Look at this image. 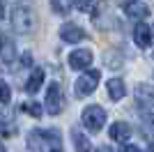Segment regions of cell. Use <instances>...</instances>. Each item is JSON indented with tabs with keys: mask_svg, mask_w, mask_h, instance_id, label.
Wrapping results in <instances>:
<instances>
[{
	"mask_svg": "<svg viewBox=\"0 0 154 152\" xmlns=\"http://www.w3.org/2000/svg\"><path fill=\"white\" fill-rule=\"evenodd\" d=\"M99 78H101V71L99 69H88L81 78H76V83H74V95H76V99L88 97L90 92H94L97 85H99Z\"/></svg>",
	"mask_w": 154,
	"mask_h": 152,
	"instance_id": "cell-3",
	"label": "cell"
},
{
	"mask_svg": "<svg viewBox=\"0 0 154 152\" xmlns=\"http://www.w3.org/2000/svg\"><path fill=\"white\" fill-rule=\"evenodd\" d=\"M0 152H7V150H5V147H2V145H0Z\"/></svg>",
	"mask_w": 154,
	"mask_h": 152,
	"instance_id": "cell-27",
	"label": "cell"
},
{
	"mask_svg": "<svg viewBox=\"0 0 154 152\" xmlns=\"http://www.w3.org/2000/svg\"><path fill=\"white\" fill-rule=\"evenodd\" d=\"M124 12H127L129 19H147V14H149V7L145 5V2H140V0H131L129 5H124Z\"/></svg>",
	"mask_w": 154,
	"mask_h": 152,
	"instance_id": "cell-11",
	"label": "cell"
},
{
	"mask_svg": "<svg viewBox=\"0 0 154 152\" xmlns=\"http://www.w3.org/2000/svg\"><path fill=\"white\" fill-rule=\"evenodd\" d=\"M134 42L138 49H147L149 44H152V30H149V25L147 23H136L134 28Z\"/></svg>",
	"mask_w": 154,
	"mask_h": 152,
	"instance_id": "cell-8",
	"label": "cell"
},
{
	"mask_svg": "<svg viewBox=\"0 0 154 152\" xmlns=\"http://www.w3.org/2000/svg\"><path fill=\"white\" fill-rule=\"evenodd\" d=\"M51 5L55 14H69L74 7V0H51Z\"/></svg>",
	"mask_w": 154,
	"mask_h": 152,
	"instance_id": "cell-16",
	"label": "cell"
},
{
	"mask_svg": "<svg viewBox=\"0 0 154 152\" xmlns=\"http://www.w3.org/2000/svg\"><path fill=\"white\" fill-rule=\"evenodd\" d=\"M108 136L113 141H117V143H124V141L131 136V127L127 125V122H113L108 129Z\"/></svg>",
	"mask_w": 154,
	"mask_h": 152,
	"instance_id": "cell-12",
	"label": "cell"
},
{
	"mask_svg": "<svg viewBox=\"0 0 154 152\" xmlns=\"http://www.w3.org/2000/svg\"><path fill=\"white\" fill-rule=\"evenodd\" d=\"M12 25H14V30L21 32V35H28V32L35 30L37 16H35V12H32V7H28L26 2L14 5V9H12Z\"/></svg>",
	"mask_w": 154,
	"mask_h": 152,
	"instance_id": "cell-2",
	"label": "cell"
},
{
	"mask_svg": "<svg viewBox=\"0 0 154 152\" xmlns=\"http://www.w3.org/2000/svg\"><path fill=\"white\" fill-rule=\"evenodd\" d=\"M147 152H154V145H149V150H147Z\"/></svg>",
	"mask_w": 154,
	"mask_h": 152,
	"instance_id": "cell-26",
	"label": "cell"
},
{
	"mask_svg": "<svg viewBox=\"0 0 154 152\" xmlns=\"http://www.w3.org/2000/svg\"><path fill=\"white\" fill-rule=\"evenodd\" d=\"M92 62V53L88 49H76L69 55V67L71 69H88Z\"/></svg>",
	"mask_w": 154,
	"mask_h": 152,
	"instance_id": "cell-7",
	"label": "cell"
},
{
	"mask_svg": "<svg viewBox=\"0 0 154 152\" xmlns=\"http://www.w3.org/2000/svg\"><path fill=\"white\" fill-rule=\"evenodd\" d=\"M136 95V104L138 106H149V104H154V88L149 85V83H138L134 90Z\"/></svg>",
	"mask_w": 154,
	"mask_h": 152,
	"instance_id": "cell-9",
	"label": "cell"
},
{
	"mask_svg": "<svg viewBox=\"0 0 154 152\" xmlns=\"http://www.w3.org/2000/svg\"><path fill=\"white\" fill-rule=\"evenodd\" d=\"M106 88H108V97L113 101H120L124 95H127V88H124V81H122V78H110Z\"/></svg>",
	"mask_w": 154,
	"mask_h": 152,
	"instance_id": "cell-13",
	"label": "cell"
},
{
	"mask_svg": "<svg viewBox=\"0 0 154 152\" xmlns=\"http://www.w3.org/2000/svg\"><path fill=\"white\" fill-rule=\"evenodd\" d=\"M64 108V95H62V88L58 83H51L48 85V92H46V111L51 115H58L62 113Z\"/></svg>",
	"mask_w": 154,
	"mask_h": 152,
	"instance_id": "cell-5",
	"label": "cell"
},
{
	"mask_svg": "<svg viewBox=\"0 0 154 152\" xmlns=\"http://www.w3.org/2000/svg\"><path fill=\"white\" fill-rule=\"evenodd\" d=\"M143 108V122L145 125H154V106H140Z\"/></svg>",
	"mask_w": 154,
	"mask_h": 152,
	"instance_id": "cell-19",
	"label": "cell"
},
{
	"mask_svg": "<svg viewBox=\"0 0 154 152\" xmlns=\"http://www.w3.org/2000/svg\"><path fill=\"white\" fill-rule=\"evenodd\" d=\"M71 141H74V147H76V152H92L90 141L85 138V134L81 131V129H74V131H71Z\"/></svg>",
	"mask_w": 154,
	"mask_h": 152,
	"instance_id": "cell-15",
	"label": "cell"
},
{
	"mask_svg": "<svg viewBox=\"0 0 154 152\" xmlns=\"http://www.w3.org/2000/svg\"><path fill=\"white\" fill-rule=\"evenodd\" d=\"M97 152H113L110 147H106V145H101V147H97Z\"/></svg>",
	"mask_w": 154,
	"mask_h": 152,
	"instance_id": "cell-22",
	"label": "cell"
},
{
	"mask_svg": "<svg viewBox=\"0 0 154 152\" xmlns=\"http://www.w3.org/2000/svg\"><path fill=\"white\" fill-rule=\"evenodd\" d=\"M5 16V5H2V0H0V19Z\"/></svg>",
	"mask_w": 154,
	"mask_h": 152,
	"instance_id": "cell-23",
	"label": "cell"
},
{
	"mask_svg": "<svg viewBox=\"0 0 154 152\" xmlns=\"http://www.w3.org/2000/svg\"><path fill=\"white\" fill-rule=\"evenodd\" d=\"M28 152H62V136L55 129H32L28 134Z\"/></svg>",
	"mask_w": 154,
	"mask_h": 152,
	"instance_id": "cell-1",
	"label": "cell"
},
{
	"mask_svg": "<svg viewBox=\"0 0 154 152\" xmlns=\"http://www.w3.org/2000/svg\"><path fill=\"white\" fill-rule=\"evenodd\" d=\"M9 97H12V90H9V85L0 78V104H7V101H9Z\"/></svg>",
	"mask_w": 154,
	"mask_h": 152,
	"instance_id": "cell-18",
	"label": "cell"
},
{
	"mask_svg": "<svg viewBox=\"0 0 154 152\" xmlns=\"http://www.w3.org/2000/svg\"><path fill=\"white\" fill-rule=\"evenodd\" d=\"M0 58L5 65H12L14 58H16V49H14V42L9 39V35L0 32Z\"/></svg>",
	"mask_w": 154,
	"mask_h": 152,
	"instance_id": "cell-10",
	"label": "cell"
},
{
	"mask_svg": "<svg viewBox=\"0 0 154 152\" xmlns=\"http://www.w3.org/2000/svg\"><path fill=\"white\" fill-rule=\"evenodd\" d=\"M42 83H44V69L35 67V69H32V74H30V78H28V83H26V92L35 95V92L42 88Z\"/></svg>",
	"mask_w": 154,
	"mask_h": 152,
	"instance_id": "cell-14",
	"label": "cell"
},
{
	"mask_svg": "<svg viewBox=\"0 0 154 152\" xmlns=\"http://www.w3.org/2000/svg\"><path fill=\"white\" fill-rule=\"evenodd\" d=\"M120 152H140V150H138V145H122Z\"/></svg>",
	"mask_w": 154,
	"mask_h": 152,
	"instance_id": "cell-21",
	"label": "cell"
},
{
	"mask_svg": "<svg viewBox=\"0 0 154 152\" xmlns=\"http://www.w3.org/2000/svg\"><path fill=\"white\" fill-rule=\"evenodd\" d=\"M83 125L88 131H99L103 125H106V111H103L99 104H90V106L83 108Z\"/></svg>",
	"mask_w": 154,
	"mask_h": 152,
	"instance_id": "cell-4",
	"label": "cell"
},
{
	"mask_svg": "<svg viewBox=\"0 0 154 152\" xmlns=\"http://www.w3.org/2000/svg\"><path fill=\"white\" fill-rule=\"evenodd\" d=\"M85 37H88V32L83 28H78L76 23H64L60 28V39L64 44H76V42H83Z\"/></svg>",
	"mask_w": 154,
	"mask_h": 152,
	"instance_id": "cell-6",
	"label": "cell"
},
{
	"mask_svg": "<svg viewBox=\"0 0 154 152\" xmlns=\"http://www.w3.org/2000/svg\"><path fill=\"white\" fill-rule=\"evenodd\" d=\"M74 5H76V9H81V12H88L92 7V0H74Z\"/></svg>",
	"mask_w": 154,
	"mask_h": 152,
	"instance_id": "cell-20",
	"label": "cell"
},
{
	"mask_svg": "<svg viewBox=\"0 0 154 152\" xmlns=\"http://www.w3.org/2000/svg\"><path fill=\"white\" fill-rule=\"evenodd\" d=\"M115 2H117V5H122V7H124V5H129L131 0H115Z\"/></svg>",
	"mask_w": 154,
	"mask_h": 152,
	"instance_id": "cell-24",
	"label": "cell"
},
{
	"mask_svg": "<svg viewBox=\"0 0 154 152\" xmlns=\"http://www.w3.org/2000/svg\"><path fill=\"white\" fill-rule=\"evenodd\" d=\"M21 111H26V113L32 115V118H42V106L35 104V101H26V104L21 106Z\"/></svg>",
	"mask_w": 154,
	"mask_h": 152,
	"instance_id": "cell-17",
	"label": "cell"
},
{
	"mask_svg": "<svg viewBox=\"0 0 154 152\" xmlns=\"http://www.w3.org/2000/svg\"><path fill=\"white\" fill-rule=\"evenodd\" d=\"M2 122H5V118H2V113H0V129H2Z\"/></svg>",
	"mask_w": 154,
	"mask_h": 152,
	"instance_id": "cell-25",
	"label": "cell"
}]
</instances>
